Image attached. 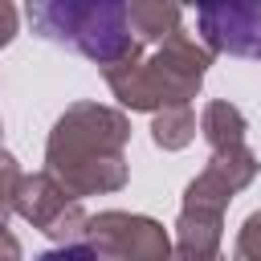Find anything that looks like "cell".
Here are the masks:
<instances>
[{"label":"cell","mask_w":261,"mask_h":261,"mask_svg":"<svg viewBox=\"0 0 261 261\" xmlns=\"http://www.w3.org/2000/svg\"><path fill=\"white\" fill-rule=\"evenodd\" d=\"M208 65H212V53L192 33L179 29L167 41H159L147 57L126 61L118 69H106L102 77L126 110L159 114V110H171V106H188L200 94Z\"/></svg>","instance_id":"cell-3"},{"label":"cell","mask_w":261,"mask_h":261,"mask_svg":"<svg viewBox=\"0 0 261 261\" xmlns=\"http://www.w3.org/2000/svg\"><path fill=\"white\" fill-rule=\"evenodd\" d=\"M0 135H4V126H0Z\"/></svg>","instance_id":"cell-17"},{"label":"cell","mask_w":261,"mask_h":261,"mask_svg":"<svg viewBox=\"0 0 261 261\" xmlns=\"http://www.w3.org/2000/svg\"><path fill=\"white\" fill-rule=\"evenodd\" d=\"M151 139H155V147H163V151H184V147L196 139V110H192V106L159 110V114L151 118Z\"/></svg>","instance_id":"cell-10"},{"label":"cell","mask_w":261,"mask_h":261,"mask_svg":"<svg viewBox=\"0 0 261 261\" xmlns=\"http://www.w3.org/2000/svg\"><path fill=\"white\" fill-rule=\"evenodd\" d=\"M200 45L208 53H228L261 61V0H212L196 8Z\"/></svg>","instance_id":"cell-6"},{"label":"cell","mask_w":261,"mask_h":261,"mask_svg":"<svg viewBox=\"0 0 261 261\" xmlns=\"http://www.w3.org/2000/svg\"><path fill=\"white\" fill-rule=\"evenodd\" d=\"M245 130H249L245 114H241L232 102H224V98H212V102L200 110V135H204V143H208L212 151L245 147Z\"/></svg>","instance_id":"cell-9"},{"label":"cell","mask_w":261,"mask_h":261,"mask_svg":"<svg viewBox=\"0 0 261 261\" xmlns=\"http://www.w3.org/2000/svg\"><path fill=\"white\" fill-rule=\"evenodd\" d=\"M12 212L20 220H29L37 232H45L53 245H77V241H86L90 212L49 171H33V175L20 179L16 200H12Z\"/></svg>","instance_id":"cell-4"},{"label":"cell","mask_w":261,"mask_h":261,"mask_svg":"<svg viewBox=\"0 0 261 261\" xmlns=\"http://www.w3.org/2000/svg\"><path fill=\"white\" fill-rule=\"evenodd\" d=\"M126 143L130 118L102 102H73L49 130L45 143V171L73 196H106L126 188Z\"/></svg>","instance_id":"cell-1"},{"label":"cell","mask_w":261,"mask_h":261,"mask_svg":"<svg viewBox=\"0 0 261 261\" xmlns=\"http://www.w3.org/2000/svg\"><path fill=\"white\" fill-rule=\"evenodd\" d=\"M20 163L8 155V151H0V224H8V216H12V200H16V188H20Z\"/></svg>","instance_id":"cell-12"},{"label":"cell","mask_w":261,"mask_h":261,"mask_svg":"<svg viewBox=\"0 0 261 261\" xmlns=\"http://www.w3.org/2000/svg\"><path fill=\"white\" fill-rule=\"evenodd\" d=\"M0 261H24V253H20V241L8 232V224H0Z\"/></svg>","instance_id":"cell-15"},{"label":"cell","mask_w":261,"mask_h":261,"mask_svg":"<svg viewBox=\"0 0 261 261\" xmlns=\"http://www.w3.org/2000/svg\"><path fill=\"white\" fill-rule=\"evenodd\" d=\"M232 261H261V212H249L237 241H232Z\"/></svg>","instance_id":"cell-11"},{"label":"cell","mask_w":261,"mask_h":261,"mask_svg":"<svg viewBox=\"0 0 261 261\" xmlns=\"http://www.w3.org/2000/svg\"><path fill=\"white\" fill-rule=\"evenodd\" d=\"M12 37H16V8H12L8 0H0V49H4Z\"/></svg>","instance_id":"cell-14"},{"label":"cell","mask_w":261,"mask_h":261,"mask_svg":"<svg viewBox=\"0 0 261 261\" xmlns=\"http://www.w3.org/2000/svg\"><path fill=\"white\" fill-rule=\"evenodd\" d=\"M167 261H228V253L224 249H216V253H192V249H175L171 245V257Z\"/></svg>","instance_id":"cell-16"},{"label":"cell","mask_w":261,"mask_h":261,"mask_svg":"<svg viewBox=\"0 0 261 261\" xmlns=\"http://www.w3.org/2000/svg\"><path fill=\"white\" fill-rule=\"evenodd\" d=\"M130 29L139 37V45H159L171 33L184 29V8L179 4H163V0H130Z\"/></svg>","instance_id":"cell-8"},{"label":"cell","mask_w":261,"mask_h":261,"mask_svg":"<svg viewBox=\"0 0 261 261\" xmlns=\"http://www.w3.org/2000/svg\"><path fill=\"white\" fill-rule=\"evenodd\" d=\"M33 261H118V257H110L106 249H98L90 241H77V245H53V249L37 253Z\"/></svg>","instance_id":"cell-13"},{"label":"cell","mask_w":261,"mask_h":261,"mask_svg":"<svg viewBox=\"0 0 261 261\" xmlns=\"http://www.w3.org/2000/svg\"><path fill=\"white\" fill-rule=\"evenodd\" d=\"M86 241L106 249L118 261H167L171 257V237L159 220L139 216V212H98L86 220Z\"/></svg>","instance_id":"cell-5"},{"label":"cell","mask_w":261,"mask_h":261,"mask_svg":"<svg viewBox=\"0 0 261 261\" xmlns=\"http://www.w3.org/2000/svg\"><path fill=\"white\" fill-rule=\"evenodd\" d=\"M24 16L41 41L82 53L102 73L143 57L122 0H33Z\"/></svg>","instance_id":"cell-2"},{"label":"cell","mask_w":261,"mask_h":261,"mask_svg":"<svg viewBox=\"0 0 261 261\" xmlns=\"http://www.w3.org/2000/svg\"><path fill=\"white\" fill-rule=\"evenodd\" d=\"M261 163L249 147H228V151H212L204 171L184 188V208L188 212H208V216H224L232 196L245 192L257 179Z\"/></svg>","instance_id":"cell-7"}]
</instances>
